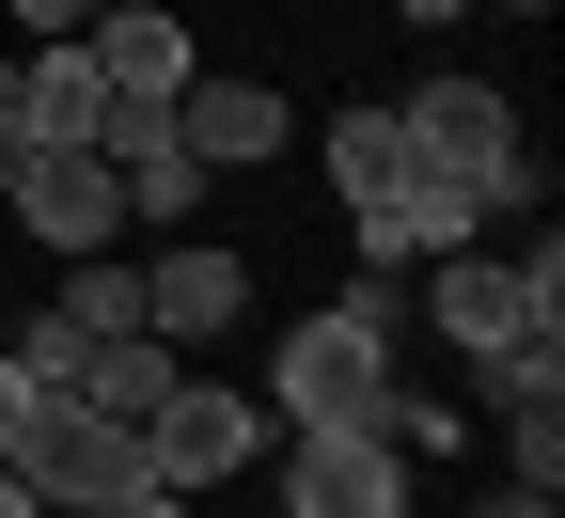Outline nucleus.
Returning a JSON list of instances; mask_svg holds the SVG:
<instances>
[{
	"mask_svg": "<svg viewBox=\"0 0 565 518\" xmlns=\"http://www.w3.org/2000/svg\"><path fill=\"white\" fill-rule=\"evenodd\" d=\"M32 409H47V393L17 378V361H0V472H17V440H32Z\"/></svg>",
	"mask_w": 565,
	"mask_h": 518,
	"instance_id": "obj_17",
	"label": "nucleus"
},
{
	"mask_svg": "<svg viewBox=\"0 0 565 518\" xmlns=\"http://www.w3.org/2000/svg\"><path fill=\"white\" fill-rule=\"evenodd\" d=\"M471 518H565V487H487Z\"/></svg>",
	"mask_w": 565,
	"mask_h": 518,
	"instance_id": "obj_19",
	"label": "nucleus"
},
{
	"mask_svg": "<svg viewBox=\"0 0 565 518\" xmlns=\"http://www.w3.org/2000/svg\"><path fill=\"white\" fill-rule=\"evenodd\" d=\"M424 315H440V346L456 361H503V346H534V330H565V252L534 236V252H440L424 267Z\"/></svg>",
	"mask_w": 565,
	"mask_h": 518,
	"instance_id": "obj_2",
	"label": "nucleus"
},
{
	"mask_svg": "<svg viewBox=\"0 0 565 518\" xmlns=\"http://www.w3.org/2000/svg\"><path fill=\"white\" fill-rule=\"evenodd\" d=\"M0 361H17V378H32V393H79V330H63V315H32L17 346H0Z\"/></svg>",
	"mask_w": 565,
	"mask_h": 518,
	"instance_id": "obj_15",
	"label": "nucleus"
},
{
	"mask_svg": "<svg viewBox=\"0 0 565 518\" xmlns=\"http://www.w3.org/2000/svg\"><path fill=\"white\" fill-rule=\"evenodd\" d=\"M0 220H17L32 252H126V189L95 141H32L17 173H0Z\"/></svg>",
	"mask_w": 565,
	"mask_h": 518,
	"instance_id": "obj_5",
	"label": "nucleus"
},
{
	"mask_svg": "<svg viewBox=\"0 0 565 518\" xmlns=\"http://www.w3.org/2000/svg\"><path fill=\"white\" fill-rule=\"evenodd\" d=\"M393 17H408V32H440V17H471V0H393Z\"/></svg>",
	"mask_w": 565,
	"mask_h": 518,
	"instance_id": "obj_20",
	"label": "nucleus"
},
{
	"mask_svg": "<svg viewBox=\"0 0 565 518\" xmlns=\"http://www.w3.org/2000/svg\"><path fill=\"white\" fill-rule=\"evenodd\" d=\"M408 440L393 424H299L282 440V518H408Z\"/></svg>",
	"mask_w": 565,
	"mask_h": 518,
	"instance_id": "obj_3",
	"label": "nucleus"
},
{
	"mask_svg": "<svg viewBox=\"0 0 565 518\" xmlns=\"http://www.w3.org/2000/svg\"><path fill=\"white\" fill-rule=\"evenodd\" d=\"M393 126H408V158H424V173H471V189L519 158V95H503V80H424Z\"/></svg>",
	"mask_w": 565,
	"mask_h": 518,
	"instance_id": "obj_8",
	"label": "nucleus"
},
{
	"mask_svg": "<svg viewBox=\"0 0 565 518\" xmlns=\"http://www.w3.org/2000/svg\"><path fill=\"white\" fill-rule=\"evenodd\" d=\"M0 252H17V220H0Z\"/></svg>",
	"mask_w": 565,
	"mask_h": 518,
	"instance_id": "obj_23",
	"label": "nucleus"
},
{
	"mask_svg": "<svg viewBox=\"0 0 565 518\" xmlns=\"http://www.w3.org/2000/svg\"><path fill=\"white\" fill-rule=\"evenodd\" d=\"M315 158H330V204H345V220H362V204H393V189L424 173L393 110H330V126H315Z\"/></svg>",
	"mask_w": 565,
	"mask_h": 518,
	"instance_id": "obj_12",
	"label": "nucleus"
},
{
	"mask_svg": "<svg viewBox=\"0 0 565 518\" xmlns=\"http://www.w3.org/2000/svg\"><path fill=\"white\" fill-rule=\"evenodd\" d=\"M141 330H158V346H221V330H252V267H236L221 236H158V252H141Z\"/></svg>",
	"mask_w": 565,
	"mask_h": 518,
	"instance_id": "obj_7",
	"label": "nucleus"
},
{
	"mask_svg": "<svg viewBox=\"0 0 565 518\" xmlns=\"http://www.w3.org/2000/svg\"><path fill=\"white\" fill-rule=\"evenodd\" d=\"M17 472H32V503H47V518H63V503H126V487H158L141 424H110V409H79V393H47V409H32Z\"/></svg>",
	"mask_w": 565,
	"mask_h": 518,
	"instance_id": "obj_6",
	"label": "nucleus"
},
{
	"mask_svg": "<svg viewBox=\"0 0 565 518\" xmlns=\"http://www.w3.org/2000/svg\"><path fill=\"white\" fill-rule=\"evenodd\" d=\"M173 141H189L204 173H267L282 141H299V110H282L267 80H189V95H173Z\"/></svg>",
	"mask_w": 565,
	"mask_h": 518,
	"instance_id": "obj_10",
	"label": "nucleus"
},
{
	"mask_svg": "<svg viewBox=\"0 0 565 518\" xmlns=\"http://www.w3.org/2000/svg\"><path fill=\"white\" fill-rule=\"evenodd\" d=\"M267 378H282V440H299V424H393V283H345V299H315L299 330H282V361H267Z\"/></svg>",
	"mask_w": 565,
	"mask_h": 518,
	"instance_id": "obj_1",
	"label": "nucleus"
},
{
	"mask_svg": "<svg viewBox=\"0 0 565 518\" xmlns=\"http://www.w3.org/2000/svg\"><path fill=\"white\" fill-rule=\"evenodd\" d=\"M141 456H158V487H236L252 456H267V393H236V378H173L158 409H141Z\"/></svg>",
	"mask_w": 565,
	"mask_h": 518,
	"instance_id": "obj_4",
	"label": "nucleus"
},
{
	"mask_svg": "<svg viewBox=\"0 0 565 518\" xmlns=\"http://www.w3.org/2000/svg\"><path fill=\"white\" fill-rule=\"evenodd\" d=\"M0 17H17V47H63V32H95L110 0H0Z\"/></svg>",
	"mask_w": 565,
	"mask_h": 518,
	"instance_id": "obj_16",
	"label": "nucleus"
},
{
	"mask_svg": "<svg viewBox=\"0 0 565 518\" xmlns=\"http://www.w3.org/2000/svg\"><path fill=\"white\" fill-rule=\"evenodd\" d=\"M471 17H550V0H471Z\"/></svg>",
	"mask_w": 565,
	"mask_h": 518,
	"instance_id": "obj_22",
	"label": "nucleus"
},
{
	"mask_svg": "<svg viewBox=\"0 0 565 518\" xmlns=\"http://www.w3.org/2000/svg\"><path fill=\"white\" fill-rule=\"evenodd\" d=\"M63 518H189V487H126V503H63Z\"/></svg>",
	"mask_w": 565,
	"mask_h": 518,
	"instance_id": "obj_18",
	"label": "nucleus"
},
{
	"mask_svg": "<svg viewBox=\"0 0 565 518\" xmlns=\"http://www.w3.org/2000/svg\"><path fill=\"white\" fill-rule=\"evenodd\" d=\"M79 47H95V80H110L126 110H173V95L204 80V47H189V17H173V0H110Z\"/></svg>",
	"mask_w": 565,
	"mask_h": 518,
	"instance_id": "obj_9",
	"label": "nucleus"
},
{
	"mask_svg": "<svg viewBox=\"0 0 565 518\" xmlns=\"http://www.w3.org/2000/svg\"><path fill=\"white\" fill-rule=\"evenodd\" d=\"M0 518H47V503H32V472H0Z\"/></svg>",
	"mask_w": 565,
	"mask_h": 518,
	"instance_id": "obj_21",
	"label": "nucleus"
},
{
	"mask_svg": "<svg viewBox=\"0 0 565 518\" xmlns=\"http://www.w3.org/2000/svg\"><path fill=\"white\" fill-rule=\"evenodd\" d=\"M79 346H110V330H141V252H63V299H47Z\"/></svg>",
	"mask_w": 565,
	"mask_h": 518,
	"instance_id": "obj_14",
	"label": "nucleus"
},
{
	"mask_svg": "<svg viewBox=\"0 0 565 518\" xmlns=\"http://www.w3.org/2000/svg\"><path fill=\"white\" fill-rule=\"evenodd\" d=\"M173 378H189V361H173L158 330H110V346H79V409H110V424H141Z\"/></svg>",
	"mask_w": 565,
	"mask_h": 518,
	"instance_id": "obj_13",
	"label": "nucleus"
},
{
	"mask_svg": "<svg viewBox=\"0 0 565 518\" xmlns=\"http://www.w3.org/2000/svg\"><path fill=\"white\" fill-rule=\"evenodd\" d=\"M17 95H32V141H110V126H126V95L95 80L79 32H63V47H17Z\"/></svg>",
	"mask_w": 565,
	"mask_h": 518,
	"instance_id": "obj_11",
	"label": "nucleus"
}]
</instances>
